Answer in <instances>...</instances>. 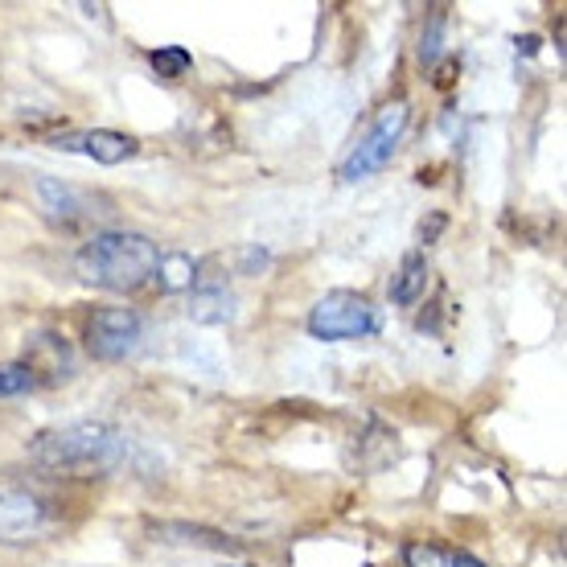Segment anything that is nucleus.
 <instances>
[{
	"label": "nucleus",
	"mask_w": 567,
	"mask_h": 567,
	"mask_svg": "<svg viewBox=\"0 0 567 567\" xmlns=\"http://www.w3.org/2000/svg\"><path fill=\"white\" fill-rule=\"evenodd\" d=\"M148 62H153V71L165 79V83H173V79H185L189 74V66H194V58H189V50L185 45H161V50H153L148 54Z\"/></svg>",
	"instance_id": "4468645a"
},
{
	"label": "nucleus",
	"mask_w": 567,
	"mask_h": 567,
	"mask_svg": "<svg viewBox=\"0 0 567 567\" xmlns=\"http://www.w3.org/2000/svg\"><path fill=\"white\" fill-rule=\"evenodd\" d=\"M268 268V251L264 247H243L239 251V271L243 276H251V271Z\"/></svg>",
	"instance_id": "aec40b11"
},
{
	"label": "nucleus",
	"mask_w": 567,
	"mask_h": 567,
	"mask_svg": "<svg viewBox=\"0 0 567 567\" xmlns=\"http://www.w3.org/2000/svg\"><path fill=\"white\" fill-rule=\"evenodd\" d=\"M33 386H38V379H33V370H29L25 362H4V367H0V399L25 395Z\"/></svg>",
	"instance_id": "dca6fc26"
},
{
	"label": "nucleus",
	"mask_w": 567,
	"mask_h": 567,
	"mask_svg": "<svg viewBox=\"0 0 567 567\" xmlns=\"http://www.w3.org/2000/svg\"><path fill=\"white\" fill-rule=\"evenodd\" d=\"M408 124H412V103L408 100H391L383 107V112L374 115V124L367 128V136L350 148V156L338 165V177L346 185L362 182V177H370V173H379L395 156L399 141H403V132H408Z\"/></svg>",
	"instance_id": "7ed1b4c3"
},
{
	"label": "nucleus",
	"mask_w": 567,
	"mask_h": 567,
	"mask_svg": "<svg viewBox=\"0 0 567 567\" xmlns=\"http://www.w3.org/2000/svg\"><path fill=\"white\" fill-rule=\"evenodd\" d=\"M444 25H449V13L444 9H427V29L420 33V62L432 66L436 58H444Z\"/></svg>",
	"instance_id": "2eb2a0df"
},
{
	"label": "nucleus",
	"mask_w": 567,
	"mask_h": 567,
	"mask_svg": "<svg viewBox=\"0 0 567 567\" xmlns=\"http://www.w3.org/2000/svg\"><path fill=\"white\" fill-rule=\"evenodd\" d=\"M309 333L317 341H354L367 338L379 329V312L362 292H350V288H333L309 309Z\"/></svg>",
	"instance_id": "39448f33"
},
{
	"label": "nucleus",
	"mask_w": 567,
	"mask_h": 567,
	"mask_svg": "<svg viewBox=\"0 0 567 567\" xmlns=\"http://www.w3.org/2000/svg\"><path fill=\"white\" fill-rule=\"evenodd\" d=\"M29 370H33V379L38 383H58V379H71V370H74V362H71V346L58 338V333H33L29 338V350H25V358H21Z\"/></svg>",
	"instance_id": "9b49d317"
},
{
	"label": "nucleus",
	"mask_w": 567,
	"mask_h": 567,
	"mask_svg": "<svg viewBox=\"0 0 567 567\" xmlns=\"http://www.w3.org/2000/svg\"><path fill=\"white\" fill-rule=\"evenodd\" d=\"M144 341V317L128 305H100L83 317V350L95 362H124Z\"/></svg>",
	"instance_id": "20e7f679"
},
{
	"label": "nucleus",
	"mask_w": 567,
	"mask_h": 567,
	"mask_svg": "<svg viewBox=\"0 0 567 567\" xmlns=\"http://www.w3.org/2000/svg\"><path fill=\"white\" fill-rule=\"evenodd\" d=\"M403 567H449V555L432 543H408L403 547Z\"/></svg>",
	"instance_id": "f3484780"
},
{
	"label": "nucleus",
	"mask_w": 567,
	"mask_h": 567,
	"mask_svg": "<svg viewBox=\"0 0 567 567\" xmlns=\"http://www.w3.org/2000/svg\"><path fill=\"white\" fill-rule=\"evenodd\" d=\"M38 198H42L45 214L54 218L58 227H86L95 218H112L115 206L103 194H91V189H79L71 182H58V177H38Z\"/></svg>",
	"instance_id": "0eeeda50"
},
{
	"label": "nucleus",
	"mask_w": 567,
	"mask_h": 567,
	"mask_svg": "<svg viewBox=\"0 0 567 567\" xmlns=\"http://www.w3.org/2000/svg\"><path fill=\"white\" fill-rule=\"evenodd\" d=\"M156 264H161V247L141 230H95L74 256L79 280L120 297L141 292L156 276Z\"/></svg>",
	"instance_id": "f03ea898"
},
{
	"label": "nucleus",
	"mask_w": 567,
	"mask_h": 567,
	"mask_svg": "<svg viewBox=\"0 0 567 567\" xmlns=\"http://www.w3.org/2000/svg\"><path fill=\"white\" fill-rule=\"evenodd\" d=\"M148 535L156 543H177V547H198V551L214 555H239L243 543L230 539L227 530H214L202 523H148Z\"/></svg>",
	"instance_id": "1a4fd4ad"
},
{
	"label": "nucleus",
	"mask_w": 567,
	"mask_h": 567,
	"mask_svg": "<svg viewBox=\"0 0 567 567\" xmlns=\"http://www.w3.org/2000/svg\"><path fill=\"white\" fill-rule=\"evenodd\" d=\"M539 45H543V38L539 33H526V38H514V50H518V54H539Z\"/></svg>",
	"instance_id": "412c9836"
},
{
	"label": "nucleus",
	"mask_w": 567,
	"mask_h": 567,
	"mask_svg": "<svg viewBox=\"0 0 567 567\" xmlns=\"http://www.w3.org/2000/svg\"><path fill=\"white\" fill-rule=\"evenodd\" d=\"M128 456V436L107 420H74L29 440V465L50 477H107Z\"/></svg>",
	"instance_id": "f257e3e1"
},
{
	"label": "nucleus",
	"mask_w": 567,
	"mask_h": 567,
	"mask_svg": "<svg viewBox=\"0 0 567 567\" xmlns=\"http://www.w3.org/2000/svg\"><path fill=\"white\" fill-rule=\"evenodd\" d=\"M449 567H485L477 555H468V551H456L453 559H449Z\"/></svg>",
	"instance_id": "4be33fe9"
},
{
	"label": "nucleus",
	"mask_w": 567,
	"mask_h": 567,
	"mask_svg": "<svg viewBox=\"0 0 567 567\" xmlns=\"http://www.w3.org/2000/svg\"><path fill=\"white\" fill-rule=\"evenodd\" d=\"M45 518L50 502L33 485L0 473V543H29L33 535H42Z\"/></svg>",
	"instance_id": "423d86ee"
},
{
	"label": "nucleus",
	"mask_w": 567,
	"mask_h": 567,
	"mask_svg": "<svg viewBox=\"0 0 567 567\" xmlns=\"http://www.w3.org/2000/svg\"><path fill=\"white\" fill-rule=\"evenodd\" d=\"M54 148H71V153L79 148V153H86L91 161H100V165H124L128 156L141 153V144L115 128H91V132H79V136H58Z\"/></svg>",
	"instance_id": "9d476101"
},
{
	"label": "nucleus",
	"mask_w": 567,
	"mask_h": 567,
	"mask_svg": "<svg viewBox=\"0 0 567 567\" xmlns=\"http://www.w3.org/2000/svg\"><path fill=\"white\" fill-rule=\"evenodd\" d=\"M456 71H461V66H456V58H453V54L436 58V62L427 66V74H432V86H440V91H449V86H453Z\"/></svg>",
	"instance_id": "a211bd4d"
},
{
	"label": "nucleus",
	"mask_w": 567,
	"mask_h": 567,
	"mask_svg": "<svg viewBox=\"0 0 567 567\" xmlns=\"http://www.w3.org/2000/svg\"><path fill=\"white\" fill-rule=\"evenodd\" d=\"M153 280L161 284V292H182V288L194 284V259L185 256V251H169V256H161Z\"/></svg>",
	"instance_id": "ddd939ff"
},
{
	"label": "nucleus",
	"mask_w": 567,
	"mask_h": 567,
	"mask_svg": "<svg viewBox=\"0 0 567 567\" xmlns=\"http://www.w3.org/2000/svg\"><path fill=\"white\" fill-rule=\"evenodd\" d=\"M189 321L198 326H227L235 321V292L227 288L223 256L198 259L194 264V284H189Z\"/></svg>",
	"instance_id": "6e6552de"
},
{
	"label": "nucleus",
	"mask_w": 567,
	"mask_h": 567,
	"mask_svg": "<svg viewBox=\"0 0 567 567\" xmlns=\"http://www.w3.org/2000/svg\"><path fill=\"white\" fill-rule=\"evenodd\" d=\"M444 227H449V214H440V210H432L427 218H420V227H415V239H420V247L436 243Z\"/></svg>",
	"instance_id": "6ab92c4d"
},
{
	"label": "nucleus",
	"mask_w": 567,
	"mask_h": 567,
	"mask_svg": "<svg viewBox=\"0 0 567 567\" xmlns=\"http://www.w3.org/2000/svg\"><path fill=\"white\" fill-rule=\"evenodd\" d=\"M424 288H427L424 251H408L403 264H399V271L391 276V300H395V305H415V300L424 297Z\"/></svg>",
	"instance_id": "f8f14e48"
}]
</instances>
